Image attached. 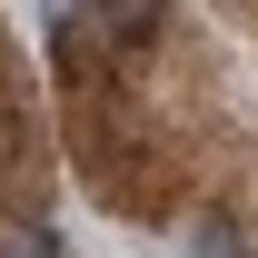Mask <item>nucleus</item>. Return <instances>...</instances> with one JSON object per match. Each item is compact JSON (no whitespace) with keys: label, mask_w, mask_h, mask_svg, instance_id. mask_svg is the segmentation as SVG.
<instances>
[{"label":"nucleus","mask_w":258,"mask_h":258,"mask_svg":"<svg viewBox=\"0 0 258 258\" xmlns=\"http://www.w3.org/2000/svg\"><path fill=\"white\" fill-rule=\"evenodd\" d=\"M159 20H169V0H99V30L119 40V50H149Z\"/></svg>","instance_id":"obj_1"},{"label":"nucleus","mask_w":258,"mask_h":258,"mask_svg":"<svg viewBox=\"0 0 258 258\" xmlns=\"http://www.w3.org/2000/svg\"><path fill=\"white\" fill-rule=\"evenodd\" d=\"M189 258H248V238H238V219H228V209H209V219L189 228Z\"/></svg>","instance_id":"obj_2"},{"label":"nucleus","mask_w":258,"mask_h":258,"mask_svg":"<svg viewBox=\"0 0 258 258\" xmlns=\"http://www.w3.org/2000/svg\"><path fill=\"white\" fill-rule=\"evenodd\" d=\"M0 258H70V248H60V238H50V228H40V219H20V228H10V238H0Z\"/></svg>","instance_id":"obj_3"}]
</instances>
